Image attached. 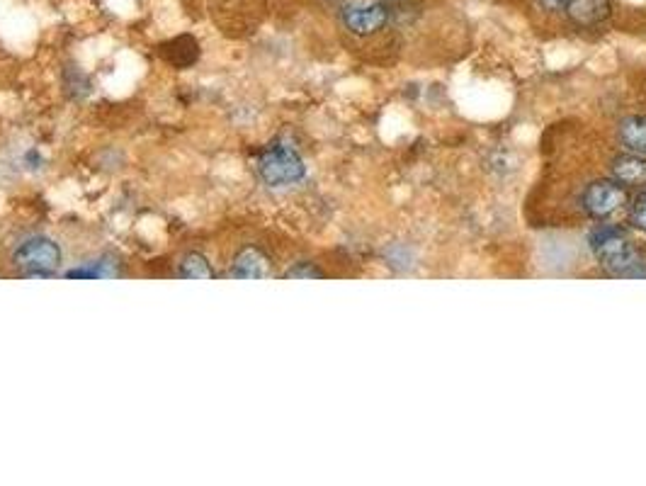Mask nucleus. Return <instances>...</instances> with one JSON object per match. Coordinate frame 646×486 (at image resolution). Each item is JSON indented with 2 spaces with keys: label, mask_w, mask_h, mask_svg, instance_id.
Instances as JSON below:
<instances>
[{
  "label": "nucleus",
  "mask_w": 646,
  "mask_h": 486,
  "mask_svg": "<svg viewBox=\"0 0 646 486\" xmlns=\"http://www.w3.org/2000/svg\"><path fill=\"white\" fill-rule=\"evenodd\" d=\"M540 3L542 10H549V13H559V10H566V5L571 3V0H537Z\"/></svg>",
  "instance_id": "ddd939ff"
},
{
  "label": "nucleus",
  "mask_w": 646,
  "mask_h": 486,
  "mask_svg": "<svg viewBox=\"0 0 646 486\" xmlns=\"http://www.w3.org/2000/svg\"><path fill=\"white\" fill-rule=\"evenodd\" d=\"M629 217H632L634 226H639V229L646 231V188L639 192L637 197H634L632 212H629Z\"/></svg>",
  "instance_id": "9b49d317"
},
{
  "label": "nucleus",
  "mask_w": 646,
  "mask_h": 486,
  "mask_svg": "<svg viewBox=\"0 0 646 486\" xmlns=\"http://www.w3.org/2000/svg\"><path fill=\"white\" fill-rule=\"evenodd\" d=\"M617 137H620V144L625 146L627 154L646 156V117H625V120L620 122V127H617Z\"/></svg>",
  "instance_id": "1a4fd4ad"
},
{
  "label": "nucleus",
  "mask_w": 646,
  "mask_h": 486,
  "mask_svg": "<svg viewBox=\"0 0 646 486\" xmlns=\"http://www.w3.org/2000/svg\"><path fill=\"white\" fill-rule=\"evenodd\" d=\"M345 30L355 37H370L374 32L384 30L389 22V10L384 3H350L343 8Z\"/></svg>",
  "instance_id": "39448f33"
},
{
  "label": "nucleus",
  "mask_w": 646,
  "mask_h": 486,
  "mask_svg": "<svg viewBox=\"0 0 646 486\" xmlns=\"http://www.w3.org/2000/svg\"><path fill=\"white\" fill-rule=\"evenodd\" d=\"M581 205L593 219H608L627 205V188L617 180H595L583 190Z\"/></svg>",
  "instance_id": "20e7f679"
},
{
  "label": "nucleus",
  "mask_w": 646,
  "mask_h": 486,
  "mask_svg": "<svg viewBox=\"0 0 646 486\" xmlns=\"http://www.w3.org/2000/svg\"><path fill=\"white\" fill-rule=\"evenodd\" d=\"M180 275L187 280H209L214 278V270L212 265L207 263V258L200 256V253H187L183 258V263H180Z\"/></svg>",
  "instance_id": "9d476101"
},
{
  "label": "nucleus",
  "mask_w": 646,
  "mask_h": 486,
  "mask_svg": "<svg viewBox=\"0 0 646 486\" xmlns=\"http://www.w3.org/2000/svg\"><path fill=\"white\" fill-rule=\"evenodd\" d=\"M258 175L270 188H285L304 180L306 166L292 146L272 144L258 158Z\"/></svg>",
  "instance_id": "f03ea898"
},
{
  "label": "nucleus",
  "mask_w": 646,
  "mask_h": 486,
  "mask_svg": "<svg viewBox=\"0 0 646 486\" xmlns=\"http://www.w3.org/2000/svg\"><path fill=\"white\" fill-rule=\"evenodd\" d=\"M566 13L569 18L581 27H595L603 25L605 20L610 18L612 3L610 0H571L566 5Z\"/></svg>",
  "instance_id": "6e6552de"
},
{
  "label": "nucleus",
  "mask_w": 646,
  "mask_h": 486,
  "mask_svg": "<svg viewBox=\"0 0 646 486\" xmlns=\"http://www.w3.org/2000/svg\"><path fill=\"white\" fill-rule=\"evenodd\" d=\"M272 268L268 256H265L260 248H243V251L236 253L234 263H231L229 275L231 278H241V280H260V278H270Z\"/></svg>",
  "instance_id": "423d86ee"
},
{
  "label": "nucleus",
  "mask_w": 646,
  "mask_h": 486,
  "mask_svg": "<svg viewBox=\"0 0 646 486\" xmlns=\"http://www.w3.org/2000/svg\"><path fill=\"white\" fill-rule=\"evenodd\" d=\"M285 278H297V280H302V278H323V273L319 268H316L314 263H297L294 268L287 270Z\"/></svg>",
  "instance_id": "f8f14e48"
},
{
  "label": "nucleus",
  "mask_w": 646,
  "mask_h": 486,
  "mask_svg": "<svg viewBox=\"0 0 646 486\" xmlns=\"http://www.w3.org/2000/svg\"><path fill=\"white\" fill-rule=\"evenodd\" d=\"M588 243L593 256L608 273L620 278H646V261H642L622 226L598 224L588 236Z\"/></svg>",
  "instance_id": "f257e3e1"
},
{
  "label": "nucleus",
  "mask_w": 646,
  "mask_h": 486,
  "mask_svg": "<svg viewBox=\"0 0 646 486\" xmlns=\"http://www.w3.org/2000/svg\"><path fill=\"white\" fill-rule=\"evenodd\" d=\"M13 263L27 278H51L61 265V248L51 239L34 236V239L17 246Z\"/></svg>",
  "instance_id": "7ed1b4c3"
},
{
  "label": "nucleus",
  "mask_w": 646,
  "mask_h": 486,
  "mask_svg": "<svg viewBox=\"0 0 646 486\" xmlns=\"http://www.w3.org/2000/svg\"><path fill=\"white\" fill-rule=\"evenodd\" d=\"M612 180L622 188H646V156L625 154L612 161Z\"/></svg>",
  "instance_id": "0eeeda50"
}]
</instances>
